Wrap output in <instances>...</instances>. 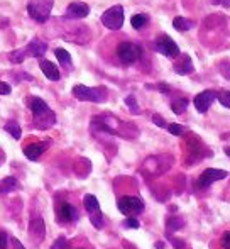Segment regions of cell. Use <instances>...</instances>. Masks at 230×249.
Listing matches in <instances>:
<instances>
[{"label": "cell", "instance_id": "6da1fadb", "mask_svg": "<svg viewBox=\"0 0 230 249\" xmlns=\"http://www.w3.org/2000/svg\"><path fill=\"white\" fill-rule=\"evenodd\" d=\"M92 125H93V129H100V131L118 136V138L134 139L139 136V131H137V127H135V124H129V122H124V121H120V119L114 117V115H109V114L93 117Z\"/></svg>", "mask_w": 230, "mask_h": 249}, {"label": "cell", "instance_id": "7a4b0ae2", "mask_svg": "<svg viewBox=\"0 0 230 249\" xmlns=\"http://www.w3.org/2000/svg\"><path fill=\"white\" fill-rule=\"evenodd\" d=\"M27 107L33 112V125L39 131H46V129L53 127L56 124V115L54 112L48 107V104L39 97H29L27 100Z\"/></svg>", "mask_w": 230, "mask_h": 249}, {"label": "cell", "instance_id": "3957f363", "mask_svg": "<svg viewBox=\"0 0 230 249\" xmlns=\"http://www.w3.org/2000/svg\"><path fill=\"white\" fill-rule=\"evenodd\" d=\"M73 95L80 102H95V104H102V102L107 100L109 92H107L105 87L90 89V87H86V85H75L73 87Z\"/></svg>", "mask_w": 230, "mask_h": 249}, {"label": "cell", "instance_id": "277c9868", "mask_svg": "<svg viewBox=\"0 0 230 249\" xmlns=\"http://www.w3.org/2000/svg\"><path fill=\"white\" fill-rule=\"evenodd\" d=\"M53 5H54V0H29V3H27V14L37 24H44L49 20Z\"/></svg>", "mask_w": 230, "mask_h": 249}, {"label": "cell", "instance_id": "5b68a950", "mask_svg": "<svg viewBox=\"0 0 230 249\" xmlns=\"http://www.w3.org/2000/svg\"><path fill=\"white\" fill-rule=\"evenodd\" d=\"M141 56H142V50H141V46H137L135 43L124 41V43H120L117 46V58H118V61L125 66L134 65Z\"/></svg>", "mask_w": 230, "mask_h": 249}, {"label": "cell", "instance_id": "8992f818", "mask_svg": "<svg viewBox=\"0 0 230 249\" xmlns=\"http://www.w3.org/2000/svg\"><path fill=\"white\" fill-rule=\"evenodd\" d=\"M83 205H85V210L88 212L92 226L95 227V229H102V227L105 226V220H103V213H102V210H100V203L95 195H92V194L85 195Z\"/></svg>", "mask_w": 230, "mask_h": 249}, {"label": "cell", "instance_id": "52a82bcc", "mask_svg": "<svg viewBox=\"0 0 230 249\" xmlns=\"http://www.w3.org/2000/svg\"><path fill=\"white\" fill-rule=\"evenodd\" d=\"M102 24L112 31H117L124 26V7L114 5L102 14Z\"/></svg>", "mask_w": 230, "mask_h": 249}, {"label": "cell", "instance_id": "ba28073f", "mask_svg": "<svg viewBox=\"0 0 230 249\" xmlns=\"http://www.w3.org/2000/svg\"><path fill=\"white\" fill-rule=\"evenodd\" d=\"M117 207L124 215L134 217L144 210V202L139 197H122V198H118Z\"/></svg>", "mask_w": 230, "mask_h": 249}, {"label": "cell", "instance_id": "9c48e42d", "mask_svg": "<svg viewBox=\"0 0 230 249\" xmlns=\"http://www.w3.org/2000/svg\"><path fill=\"white\" fill-rule=\"evenodd\" d=\"M229 173L225 170H217V168H207V170L203 171V173L200 175V178H198L197 185L200 188H207L210 187L212 183H215V181L218 180H224V178H227Z\"/></svg>", "mask_w": 230, "mask_h": 249}, {"label": "cell", "instance_id": "30bf717a", "mask_svg": "<svg viewBox=\"0 0 230 249\" xmlns=\"http://www.w3.org/2000/svg\"><path fill=\"white\" fill-rule=\"evenodd\" d=\"M156 51L164 54L166 58H178V56H180V48H178V44L174 43L169 36H166V34L158 37V41H156Z\"/></svg>", "mask_w": 230, "mask_h": 249}, {"label": "cell", "instance_id": "8fae6325", "mask_svg": "<svg viewBox=\"0 0 230 249\" xmlns=\"http://www.w3.org/2000/svg\"><path fill=\"white\" fill-rule=\"evenodd\" d=\"M215 99H217V93H215L214 90H205V92H200L193 100L195 108H197L200 114H207V110L210 108V105L214 104Z\"/></svg>", "mask_w": 230, "mask_h": 249}, {"label": "cell", "instance_id": "7c38bea8", "mask_svg": "<svg viewBox=\"0 0 230 249\" xmlns=\"http://www.w3.org/2000/svg\"><path fill=\"white\" fill-rule=\"evenodd\" d=\"M44 234H46V227H44V220L41 217H36V219L31 220L29 226V237L33 243H43Z\"/></svg>", "mask_w": 230, "mask_h": 249}, {"label": "cell", "instance_id": "4fadbf2b", "mask_svg": "<svg viewBox=\"0 0 230 249\" xmlns=\"http://www.w3.org/2000/svg\"><path fill=\"white\" fill-rule=\"evenodd\" d=\"M90 14V7L85 2H71L66 9V17L73 20L83 19Z\"/></svg>", "mask_w": 230, "mask_h": 249}, {"label": "cell", "instance_id": "5bb4252c", "mask_svg": "<svg viewBox=\"0 0 230 249\" xmlns=\"http://www.w3.org/2000/svg\"><path fill=\"white\" fill-rule=\"evenodd\" d=\"M48 146H49V141L48 142H33V144H29V146L24 148V154H26L27 160L37 161L41 156H43V153L46 151Z\"/></svg>", "mask_w": 230, "mask_h": 249}, {"label": "cell", "instance_id": "9a60e30c", "mask_svg": "<svg viewBox=\"0 0 230 249\" xmlns=\"http://www.w3.org/2000/svg\"><path fill=\"white\" fill-rule=\"evenodd\" d=\"M174 71L178 75H191L193 73V63H191V58L188 54H183L174 61L173 65Z\"/></svg>", "mask_w": 230, "mask_h": 249}, {"label": "cell", "instance_id": "2e32d148", "mask_svg": "<svg viewBox=\"0 0 230 249\" xmlns=\"http://www.w3.org/2000/svg\"><path fill=\"white\" fill-rule=\"evenodd\" d=\"M39 66H41V71L44 73V76H46L48 80H51V82H58L59 76H61V73H59L58 66L54 65V63L46 61V59H41Z\"/></svg>", "mask_w": 230, "mask_h": 249}, {"label": "cell", "instance_id": "e0dca14e", "mask_svg": "<svg viewBox=\"0 0 230 249\" xmlns=\"http://www.w3.org/2000/svg\"><path fill=\"white\" fill-rule=\"evenodd\" d=\"M59 213H61V219L65 222H75V220H78V210L69 202H63L59 205Z\"/></svg>", "mask_w": 230, "mask_h": 249}, {"label": "cell", "instance_id": "ac0fdd59", "mask_svg": "<svg viewBox=\"0 0 230 249\" xmlns=\"http://www.w3.org/2000/svg\"><path fill=\"white\" fill-rule=\"evenodd\" d=\"M46 50H48V44L44 43V41L37 39V37H34V39L27 44V51H29V54H33L34 58H43Z\"/></svg>", "mask_w": 230, "mask_h": 249}, {"label": "cell", "instance_id": "d6986e66", "mask_svg": "<svg viewBox=\"0 0 230 249\" xmlns=\"http://www.w3.org/2000/svg\"><path fill=\"white\" fill-rule=\"evenodd\" d=\"M149 22V16L148 14H135L131 17V24L134 29H142L144 26H148Z\"/></svg>", "mask_w": 230, "mask_h": 249}, {"label": "cell", "instance_id": "ffe728a7", "mask_svg": "<svg viewBox=\"0 0 230 249\" xmlns=\"http://www.w3.org/2000/svg\"><path fill=\"white\" fill-rule=\"evenodd\" d=\"M3 129H5L14 139H20V136H22V129H20V125L17 124L16 121H9L5 125H3Z\"/></svg>", "mask_w": 230, "mask_h": 249}, {"label": "cell", "instance_id": "44dd1931", "mask_svg": "<svg viewBox=\"0 0 230 249\" xmlns=\"http://www.w3.org/2000/svg\"><path fill=\"white\" fill-rule=\"evenodd\" d=\"M173 27H174L176 31H180V33H184V31H190L191 27H193V22L186 20L184 17H174Z\"/></svg>", "mask_w": 230, "mask_h": 249}, {"label": "cell", "instance_id": "7402d4cb", "mask_svg": "<svg viewBox=\"0 0 230 249\" xmlns=\"http://www.w3.org/2000/svg\"><path fill=\"white\" fill-rule=\"evenodd\" d=\"M14 188H17V180L12 177H7L0 183V194H10Z\"/></svg>", "mask_w": 230, "mask_h": 249}, {"label": "cell", "instance_id": "603a6c76", "mask_svg": "<svg viewBox=\"0 0 230 249\" xmlns=\"http://www.w3.org/2000/svg\"><path fill=\"white\" fill-rule=\"evenodd\" d=\"M29 54V51L26 50H16L12 53H9V61L10 63H16V65H19V63H24V59H26V56Z\"/></svg>", "mask_w": 230, "mask_h": 249}, {"label": "cell", "instance_id": "cb8c5ba5", "mask_svg": "<svg viewBox=\"0 0 230 249\" xmlns=\"http://www.w3.org/2000/svg\"><path fill=\"white\" fill-rule=\"evenodd\" d=\"M54 54H56V58L59 59V63L63 66H71V56H69V53L66 50L58 48V50H54Z\"/></svg>", "mask_w": 230, "mask_h": 249}, {"label": "cell", "instance_id": "d4e9b609", "mask_svg": "<svg viewBox=\"0 0 230 249\" xmlns=\"http://www.w3.org/2000/svg\"><path fill=\"white\" fill-rule=\"evenodd\" d=\"M186 107H188V100L186 99H176V100L171 102L173 112H174V114H178V115L183 114V112L186 110Z\"/></svg>", "mask_w": 230, "mask_h": 249}, {"label": "cell", "instance_id": "484cf974", "mask_svg": "<svg viewBox=\"0 0 230 249\" xmlns=\"http://www.w3.org/2000/svg\"><path fill=\"white\" fill-rule=\"evenodd\" d=\"M125 105H127V107L131 108L132 114H141V108H139L137 100H135V97H134V95L125 97Z\"/></svg>", "mask_w": 230, "mask_h": 249}, {"label": "cell", "instance_id": "4316f807", "mask_svg": "<svg viewBox=\"0 0 230 249\" xmlns=\"http://www.w3.org/2000/svg\"><path fill=\"white\" fill-rule=\"evenodd\" d=\"M184 226V220L183 219H178V217H173V219L168 220V231L171 232V231H176L180 229V227Z\"/></svg>", "mask_w": 230, "mask_h": 249}, {"label": "cell", "instance_id": "83f0119b", "mask_svg": "<svg viewBox=\"0 0 230 249\" xmlns=\"http://www.w3.org/2000/svg\"><path fill=\"white\" fill-rule=\"evenodd\" d=\"M217 99H218V102H220L224 107H227V108H230V92L229 90H224V92H220L217 95Z\"/></svg>", "mask_w": 230, "mask_h": 249}, {"label": "cell", "instance_id": "f1b7e54d", "mask_svg": "<svg viewBox=\"0 0 230 249\" xmlns=\"http://www.w3.org/2000/svg\"><path fill=\"white\" fill-rule=\"evenodd\" d=\"M166 129H168L173 136H181V134H183V125H180V124H168V127H166Z\"/></svg>", "mask_w": 230, "mask_h": 249}, {"label": "cell", "instance_id": "f546056e", "mask_svg": "<svg viewBox=\"0 0 230 249\" xmlns=\"http://www.w3.org/2000/svg\"><path fill=\"white\" fill-rule=\"evenodd\" d=\"M152 122H154L156 125H159V127H163V129L168 127V122H166L164 119H163L159 114H154V115H152Z\"/></svg>", "mask_w": 230, "mask_h": 249}, {"label": "cell", "instance_id": "4dcf8cb0", "mask_svg": "<svg viewBox=\"0 0 230 249\" xmlns=\"http://www.w3.org/2000/svg\"><path fill=\"white\" fill-rule=\"evenodd\" d=\"M124 226L129 227V229H137V227H139V220L134 219V217H129V219L124 222Z\"/></svg>", "mask_w": 230, "mask_h": 249}, {"label": "cell", "instance_id": "1f68e13d", "mask_svg": "<svg viewBox=\"0 0 230 249\" xmlns=\"http://www.w3.org/2000/svg\"><path fill=\"white\" fill-rule=\"evenodd\" d=\"M220 244H222V248H224V249H230V231H227V232H224Z\"/></svg>", "mask_w": 230, "mask_h": 249}, {"label": "cell", "instance_id": "d6a6232c", "mask_svg": "<svg viewBox=\"0 0 230 249\" xmlns=\"http://www.w3.org/2000/svg\"><path fill=\"white\" fill-rule=\"evenodd\" d=\"M66 246H68V241H66L65 237H59V239H56V243L53 244V248L51 249H66Z\"/></svg>", "mask_w": 230, "mask_h": 249}, {"label": "cell", "instance_id": "836d02e7", "mask_svg": "<svg viewBox=\"0 0 230 249\" xmlns=\"http://www.w3.org/2000/svg\"><path fill=\"white\" fill-rule=\"evenodd\" d=\"M10 85H7L5 82H0V95H9L10 93Z\"/></svg>", "mask_w": 230, "mask_h": 249}, {"label": "cell", "instance_id": "e575fe53", "mask_svg": "<svg viewBox=\"0 0 230 249\" xmlns=\"http://www.w3.org/2000/svg\"><path fill=\"white\" fill-rule=\"evenodd\" d=\"M0 249H7V234L0 231Z\"/></svg>", "mask_w": 230, "mask_h": 249}, {"label": "cell", "instance_id": "d590c367", "mask_svg": "<svg viewBox=\"0 0 230 249\" xmlns=\"http://www.w3.org/2000/svg\"><path fill=\"white\" fill-rule=\"evenodd\" d=\"M169 241H171V244L176 249H183L184 248V243L183 241H178V239H174V237H169Z\"/></svg>", "mask_w": 230, "mask_h": 249}, {"label": "cell", "instance_id": "8d00e7d4", "mask_svg": "<svg viewBox=\"0 0 230 249\" xmlns=\"http://www.w3.org/2000/svg\"><path fill=\"white\" fill-rule=\"evenodd\" d=\"M156 89H158V90H161V92H169V90H171V87H169L168 85V83H159V85L158 87H156Z\"/></svg>", "mask_w": 230, "mask_h": 249}, {"label": "cell", "instance_id": "74e56055", "mask_svg": "<svg viewBox=\"0 0 230 249\" xmlns=\"http://www.w3.org/2000/svg\"><path fill=\"white\" fill-rule=\"evenodd\" d=\"M10 241H12V246H14V249H26V248L22 246V244H20V241H19V239H16V237H12V239H10Z\"/></svg>", "mask_w": 230, "mask_h": 249}]
</instances>
